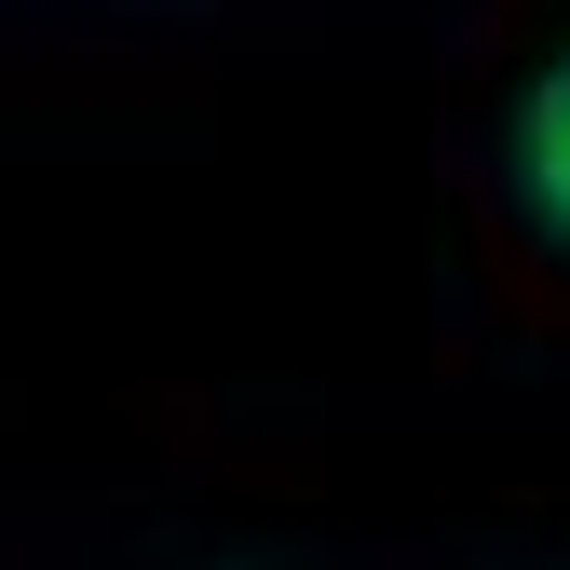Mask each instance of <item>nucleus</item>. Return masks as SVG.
<instances>
[{"mask_svg":"<svg viewBox=\"0 0 570 570\" xmlns=\"http://www.w3.org/2000/svg\"><path fill=\"white\" fill-rule=\"evenodd\" d=\"M517 190L570 232V41L530 68V96H517Z\"/></svg>","mask_w":570,"mask_h":570,"instance_id":"1","label":"nucleus"}]
</instances>
